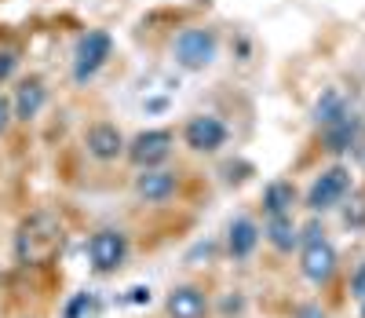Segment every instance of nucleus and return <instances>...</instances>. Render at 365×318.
<instances>
[{
    "instance_id": "nucleus-2",
    "label": "nucleus",
    "mask_w": 365,
    "mask_h": 318,
    "mask_svg": "<svg viewBox=\"0 0 365 318\" xmlns=\"http://www.w3.org/2000/svg\"><path fill=\"white\" fill-rule=\"evenodd\" d=\"M299 274L307 278L311 285H329L332 278H336V271H340V252H336V245L329 242V234H325V227H322V219L318 216H311L307 224L299 227Z\"/></svg>"
},
{
    "instance_id": "nucleus-20",
    "label": "nucleus",
    "mask_w": 365,
    "mask_h": 318,
    "mask_svg": "<svg viewBox=\"0 0 365 318\" xmlns=\"http://www.w3.org/2000/svg\"><path fill=\"white\" fill-rule=\"evenodd\" d=\"M19 70V51L15 48H0V88H4Z\"/></svg>"
},
{
    "instance_id": "nucleus-22",
    "label": "nucleus",
    "mask_w": 365,
    "mask_h": 318,
    "mask_svg": "<svg viewBox=\"0 0 365 318\" xmlns=\"http://www.w3.org/2000/svg\"><path fill=\"white\" fill-rule=\"evenodd\" d=\"M347 293H351L354 300H361V297H365V260L351 271V285H347Z\"/></svg>"
},
{
    "instance_id": "nucleus-25",
    "label": "nucleus",
    "mask_w": 365,
    "mask_h": 318,
    "mask_svg": "<svg viewBox=\"0 0 365 318\" xmlns=\"http://www.w3.org/2000/svg\"><path fill=\"white\" fill-rule=\"evenodd\" d=\"M351 154H354V165H358V169L365 172V139H361V143H358V146H354Z\"/></svg>"
},
{
    "instance_id": "nucleus-7",
    "label": "nucleus",
    "mask_w": 365,
    "mask_h": 318,
    "mask_svg": "<svg viewBox=\"0 0 365 318\" xmlns=\"http://www.w3.org/2000/svg\"><path fill=\"white\" fill-rule=\"evenodd\" d=\"M175 150V132L172 129H143L128 139L125 157L135 169H161Z\"/></svg>"
},
{
    "instance_id": "nucleus-24",
    "label": "nucleus",
    "mask_w": 365,
    "mask_h": 318,
    "mask_svg": "<svg viewBox=\"0 0 365 318\" xmlns=\"http://www.w3.org/2000/svg\"><path fill=\"white\" fill-rule=\"evenodd\" d=\"M125 304H150V289H146V285H135L132 297H128Z\"/></svg>"
},
{
    "instance_id": "nucleus-9",
    "label": "nucleus",
    "mask_w": 365,
    "mask_h": 318,
    "mask_svg": "<svg viewBox=\"0 0 365 318\" xmlns=\"http://www.w3.org/2000/svg\"><path fill=\"white\" fill-rule=\"evenodd\" d=\"M81 143H84L88 157H96L99 165L120 162V157H125V146H128L125 132H120L113 121H91L84 129V136H81Z\"/></svg>"
},
{
    "instance_id": "nucleus-4",
    "label": "nucleus",
    "mask_w": 365,
    "mask_h": 318,
    "mask_svg": "<svg viewBox=\"0 0 365 318\" xmlns=\"http://www.w3.org/2000/svg\"><path fill=\"white\" fill-rule=\"evenodd\" d=\"M172 59H175V66L187 70V74L208 70L212 62L220 59V34L212 26H187V29H179L175 41H172Z\"/></svg>"
},
{
    "instance_id": "nucleus-16",
    "label": "nucleus",
    "mask_w": 365,
    "mask_h": 318,
    "mask_svg": "<svg viewBox=\"0 0 365 318\" xmlns=\"http://www.w3.org/2000/svg\"><path fill=\"white\" fill-rule=\"evenodd\" d=\"M296 202H299V190H296L292 179H270L263 187V194H259L263 216H292Z\"/></svg>"
},
{
    "instance_id": "nucleus-10",
    "label": "nucleus",
    "mask_w": 365,
    "mask_h": 318,
    "mask_svg": "<svg viewBox=\"0 0 365 318\" xmlns=\"http://www.w3.org/2000/svg\"><path fill=\"white\" fill-rule=\"evenodd\" d=\"M44 106H48V81H44L41 74L19 77L15 88H11V110H15V121H19V124L37 121Z\"/></svg>"
},
{
    "instance_id": "nucleus-19",
    "label": "nucleus",
    "mask_w": 365,
    "mask_h": 318,
    "mask_svg": "<svg viewBox=\"0 0 365 318\" xmlns=\"http://www.w3.org/2000/svg\"><path fill=\"white\" fill-rule=\"evenodd\" d=\"M91 311H96V293H88V289H81V293H73L66 304H63V311H58V318H88Z\"/></svg>"
},
{
    "instance_id": "nucleus-8",
    "label": "nucleus",
    "mask_w": 365,
    "mask_h": 318,
    "mask_svg": "<svg viewBox=\"0 0 365 318\" xmlns=\"http://www.w3.org/2000/svg\"><path fill=\"white\" fill-rule=\"evenodd\" d=\"M230 139V129L220 114H194L182 124V143L194 154H220Z\"/></svg>"
},
{
    "instance_id": "nucleus-26",
    "label": "nucleus",
    "mask_w": 365,
    "mask_h": 318,
    "mask_svg": "<svg viewBox=\"0 0 365 318\" xmlns=\"http://www.w3.org/2000/svg\"><path fill=\"white\" fill-rule=\"evenodd\" d=\"M358 318H365V297L358 300Z\"/></svg>"
},
{
    "instance_id": "nucleus-21",
    "label": "nucleus",
    "mask_w": 365,
    "mask_h": 318,
    "mask_svg": "<svg viewBox=\"0 0 365 318\" xmlns=\"http://www.w3.org/2000/svg\"><path fill=\"white\" fill-rule=\"evenodd\" d=\"M15 124V110H11V95L0 88V136H8Z\"/></svg>"
},
{
    "instance_id": "nucleus-13",
    "label": "nucleus",
    "mask_w": 365,
    "mask_h": 318,
    "mask_svg": "<svg viewBox=\"0 0 365 318\" xmlns=\"http://www.w3.org/2000/svg\"><path fill=\"white\" fill-rule=\"evenodd\" d=\"M212 304H208V293L201 289V285H172V289L165 293V314L168 318H208Z\"/></svg>"
},
{
    "instance_id": "nucleus-17",
    "label": "nucleus",
    "mask_w": 365,
    "mask_h": 318,
    "mask_svg": "<svg viewBox=\"0 0 365 318\" xmlns=\"http://www.w3.org/2000/svg\"><path fill=\"white\" fill-rule=\"evenodd\" d=\"M344 114H351V103L340 88H322V95L314 99V110H311V121L318 129H329L332 121H340Z\"/></svg>"
},
{
    "instance_id": "nucleus-12",
    "label": "nucleus",
    "mask_w": 365,
    "mask_h": 318,
    "mask_svg": "<svg viewBox=\"0 0 365 318\" xmlns=\"http://www.w3.org/2000/svg\"><path fill=\"white\" fill-rule=\"evenodd\" d=\"M132 190H135V198L143 205H165V202H172L179 194V176L172 169H165V165L161 169H139Z\"/></svg>"
},
{
    "instance_id": "nucleus-14",
    "label": "nucleus",
    "mask_w": 365,
    "mask_h": 318,
    "mask_svg": "<svg viewBox=\"0 0 365 318\" xmlns=\"http://www.w3.org/2000/svg\"><path fill=\"white\" fill-rule=\"evenodd\" d=\"M322 132V146L332 154V157H340V154H351L361 139H365V121L351 110L344 114L340 121H332L329 129H318Z\"/></svg>"
},
{
    "instance_id": "nucleus-11",
    "label": "nucleus",
    "mask_w": 365,
    "mask_h": 318,
    "mask_svg": "<svg viewBox=\"0 0 365 318\" xmlns=\"http://www.w3.org/2000/svg\"><path fill=\"white\" fill-rule=\"evenodd\" d=\"M263 242V227L256 224L252 216H234L227 224V238H223V249L234 264H245L256 257V249Z\"/></svg>"
},
{
    "instance_id": "nucleus-3",
    "label": "nucleus",
    "mask_w": 365,
    "mask_h": 318,
    "mask_svg": "<svg viewBox=\"0 0 365 318\" xmlns=\"http://www.w3.org/2000/svg\"><path fill=\"white\" fill-rule=\"evenodd\" d=\"M132 238L120 227H99L88 234V267L96 278H113L128 267Z\"/></svg>"
},
{
    "instance_id": "nucleus-6",
    "label": "nucleus",
    "mask_w": 365,
    "mask_h": 318,
    "mask_svg": "<svg viewBox=\"0 0 365 318\" xmlns=\"http://www.w3.org/2000/svg\"><path fill=\"white\" fill-rule=\"evenodd\" d=\"M351 187H354L351 165L336 162V165H329L314 176V183L307 187V194H303V205H307L311 216H325L332 209H340V202L351 194Z\"/></svg>"
},
{
    "instance_id": "nucleus-23",
    "label": "nucleus",
    "mask_w": 365,
    "mask_h": 318,
    "mask_svg": "<svg viewBox=\"0 0 365 318\" xmlns=\"http://www.w3.org/2000/svg\"><path fill=\"white\" fill-rule=\"evenodd\" d=\"M292 318H329V314L322 311V304L311 300V304H296V314Z\"/></svg>"
},
{
    "instance_id": "nucleus-18",
    "label": "nucleus",
    "mask_w": 365,
    "mask_h": 318,
    "mask_svg": "<svg viewBox=\"0 0 365 318\" xmlns=\"http://www.w3.org/2000/svg\"><path fill=\"white\" fill-rule=\"evenodd\" d=\"M340 219L347 231H365V187H351V194L340 202Z\"/></svg>"
},
{
    "instance_id": "nucleus-5",
    "label": "nucleus",
    "mask_w": 365,
    "mask_h": 318,
    "mask_svg": "<svg viewBox=\"0 0 365 318\" xmlns=\"http://www.w3.org/2000/svg\"><path fill=\"white\" fill-rule=\"evenodd\" d=\"M113 59V37L110 29H88V34H81V41L73 44V55H70V81L77 88L91 84L103 66Z\"/></svg>"
},
{
    "instance_id": "nucleus-27",
    "label": "nucleus",
    "mask_w": 365,
    "mask_h": 318,
    "mask_svg": "<svg viewBox=\"0 0 365 318\" xmlns=\"http://www.w3.org/2000/svg\"><path fill=\"white\" fill-rule=\"evenodd\" d=\"M22 318H37V314H22Z\"/></svg>"
},
{
    "instance_id": "nucleus-15",
    "label": "nucleus",
    "mask_w": 365,
    "mask_h": 318,
    "mask_svg": "<svg viewBox=\"0 0 365 318\" xmlns=\"http://www.w3.org/2000/svg\"><path fill=\"white\" fill-rule=\"evenodd\" d=\"M263 242L274 252H282V257H292V252L299 249V224H296L292 216H267Z\"/></svg>"
},
{
    "instance_id": "nucleus-1",
    "label": "nucleus",
    "mask_w": 365,
    "mask_h": 318,
    "mask_svg": "<svg viewBox=\"0 0 365 318\" xmlns=\"http://www.w3.org/2000/svg\"><path fill=\"white\" fill-rule=\"evenodd\" d=\"M63 224H58V216L48 212V209H37L29 212L19 231H15V264L19 267H41L48 260L58 257V249H63Z\"/></svg>"
}]
</instances>
